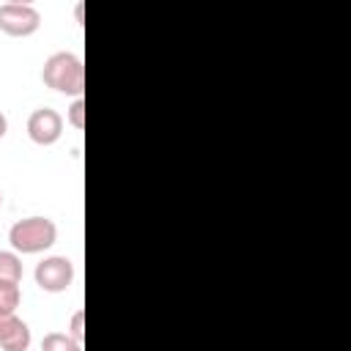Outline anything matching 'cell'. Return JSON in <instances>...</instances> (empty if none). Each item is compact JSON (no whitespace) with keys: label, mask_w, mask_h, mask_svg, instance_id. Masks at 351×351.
<instances>
[{"label":"cell","mask_w":351,"mask_h":351,"mask_svg":"<svg viewBox=\"0 0 351 351\" xmlns=\"http://www.w3.org/2000/svg\"><path fill=\"white\" fill-rule=\"evenodd\" d=\"M41 351H82V346L69 332H49L41 340Z\"/></svg>","instance_id":"ba28073f"},{"label":"cell","mask_w":351,"mask_h":351,"mask_svg":"<svg viewBox=\"0 0 351 351\" xmlns=\"http://www.w3.org/2000/svg\"><path fill=\"white\" fill-rule=\"evenodd\" d=\"M36 285L47 293H63L74 280V263L66 255H49L41 263H36Z\"/></svg>","instance_id":"3957f363"},{"label":"cell","mask_w":351,"mask_h":351,"mask_svg":"<svg viewBox=\"0 0 351 351\" xmlns=\"http://www.w3.org/2000/svg\"><path fill=\"white\" fill-rule=\"evenodd\" d=\"M22 280V261L11 250H0V282H19Z\"/></svg>","instance_id":"52a82bcc"},{"label":"cell","mask_w":351,"mask_h":351,"mask_svg":"<svg viewBox=\"0 0 351 351\" xmlns=\"http://www.w3.org/2000/svg\"><path fill=\"white\" fill-rule=\"evenodd\" d=\"M8 241H11L14 252L36 255V252L49 250L58 241V225L49 217H25L11 225Z\"/></svg>","instance_id":"7a4b0ae2"},{"label":"cell","mask_w":351,"mask_h":351,"mask_svg":"<svg viewBox=\"0 0 351 351\" xmlns=\"http://www.w3.org/2000/svg\"><path fill=\"white\" fill-rule=\"evenodd\" d=\"M0 206H3V192H0Z\"/></svg>","instance_id":"4fadbf2b"},{"label":"cell","mask_w":351,"mask_h":351,"mask_svg":"<svg viewBox=\"0 0 351 351\" xmlns=\"http://www.w3.org/2000/svg\"><path fill=\"white\" fill-rule=\"evenodd\" d=\"M5 132H8V118H5L3 112H0V140L5 137Z\"/></svg>","instance_id":"7c38bea8"},{"label":"cell","mask_w":351,"mask_h":351,"mask_svg":"<svg viewBox=\"0 0 351 351\" xmlns=\"http://www.w3.org/2000/svg\"><path fill=\"white\" fill-rule=\"evenodd\" d=\"M41 25V14L27 3H5L0 5V30L14 38L33 36Z\"/></svg>","instance_id":"277c9868"},{"label":"cell","mask_w":351,"mask_h":351,"mask_svg":"<svg viewBox=\"0 0 351 351\" xmlns=\"http://www.w3.org/2000/svg\"><path fill=\"white\" fill-rule=\"evenodd\" d=\"M69 123L74 129H85V99H74V104L69 107Z\"/></svg>","instance_id":"30bf717a"},{"label":"cell","mask_w":351,"mask_h":351,"mask_svg":"<svg viewBox=\"0 0 351 351\" xmlns=\"http://www.w3.org/2000/svg\"><path fill=\"white\" fill-rule=\"evenodd\" d=\"M41 80L47 88L74 99H82L85 93V66L74 52H52L44 60Z\"/></svg>","instance_id":"6da1fadb"},{"label":"cell","mask_w":351,"mask_h":351,"mask_svg":"<svg viewBox=\"0 0 351 351\" xmlns=\"http://www.w3.org/2000/svg\"><path fill=\"white\" fill-rule=\"evenodd\" d=\"M82 324H85V313H82V310H77V313L71 315V326H69V335H71V337H74L80 346H82V340H85V326H82Z\"/></svg>","instance_id":"8fae6325"},{"label":"cell","mask_w":351,"mask_h":351,"mask_svg":"<svg viewBox=\"0 0 351 351\" xmlns=\"http://www.w3.org/2000/svg\"><path fill=\"white\" fill-rule=\"evenodd\" d=\"M19 302H22L19 282H0V315H11V313H16Z\"/></svg>","instance_id":"9c48e42d"},{"label":"cell","mask_w":351,"mask_h":351,"mask_svg":"<svg viewBox=\"0 0 351 351\" xmlns=\"http://www.w3.org/2000/svg\"><path fill=\"white\" fill-rule=\"evenodd\" d=\"M30 346V326L16 315H0V348L3 351H27Z\"/></svg>","instance_id":"8992f818"},{"label":"cell","mask_w":351,"mask_h":351,"mask_svg":"<svg viewBox=\"0 0 351 351\" xmlns=\"http://www.w3.org/2000/svg\"><path fill=\"white\" fill-rule=\"evenodd\" d=\"M63 134V118L58 110L52 107H38L30 112L27 118V137L36 143V145H52L58 143Z\"/></svg>","instance_id":"5b68a950"}]
</instances>
